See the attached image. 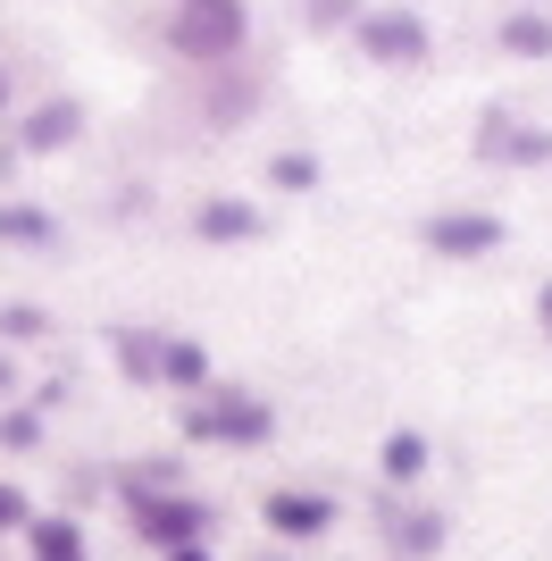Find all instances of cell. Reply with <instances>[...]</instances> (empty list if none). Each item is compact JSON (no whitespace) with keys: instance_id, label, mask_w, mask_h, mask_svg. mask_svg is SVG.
Masks as SVG:
<instances>
[{"instance_id":"obj_1","label":"cell","mask_w":552,"mask_h":561,"mask_svg":"<svg viewBox=\"0 0 552 561\" xmlns=\"http://www.w3.org/2000/svg\"><path fill=\"white\" fill-rule=\"evenodd\" d=\"M168 43H176L193 68H227L234 50L252 43V18H243V0H176Z\"/></svg>"},{"instance_id":"obj_2","label":"cell","mask_w":552,"mask_h":561,"mask_svg":"<svg viewBox=\"0 0 552 561\" xmlns=\"http://www.w3.org/2000/svg\"><path fill=\"white\" fill-rule=\"evenodd\" d=\"M209 503H193V494L176 486H135V537L160 545V553H184V545H209Z\"/></svg>"},{"instance_id":"obj_3","label":"cell","mask_w":552,"mask_h":561,"mask_svg":"<svg viewBox=\"0 0 552 561\" xmlns=\"http://www.w3.org/2000/svg\"><path fill=\"white\" fill-rule=\"evenodd\" d=\"M184 436H202V445H268L276 411L260 394H202V402H184Z\"/></svg>"},{"instance_id":"obj_4","label":"cell","mask_w":552,"mask_h":561,"mask_svg":"<svg viewBox=\"0 0 552 561\" xmlns=\"http://www.w3.org/2000/svg\"><path fill=\"white\" fill-rule=\"evenodd\" d=\"M360 50L377 59V68H427L436 34H427L411 9H360Z\"/></svg>"},{"instance_id":"obj_5","label":"cell","mask_w":552,"mask_h":561,"mask_svg":"<svg viewBox=\"0 0 552 561\" xmlns=\"http://www.w3.org/2000/svg\"><path fill=\"white\" fill-rule=\"evenodd\" d=\"M427 252H436V260H485V252H503V218H485V210H436V218H427Z\"/></svg>"},{"instance_id":"obj_6","label":"cell","mask_w":552,"mask_h":561,"mask_svg":"<svg viewBox=\"0 0 552 561\" xmlns=\"http://www.w3.org/2000/svg\"><path fill=\"white\" fill-rule=\"evenodd\" d=\"M478 160L544 168V160H552V135H544V126H510V117H485V126H478Z\"/></svg>"},{"instance_id":"obj_7","label":"cell","mask_w":552,"mask_h":561,"mask_svg":"<svg viewBox=\"0 0 552 561\" xmlns=\"http://www.w3.org/2000/svg\"><path fill=\"white\" fill-rule=\"evenodd\" d=\"M260 519H268L276 537H326V528H335V503H326V494H268V503H260Z\"/></svg>"},{"instance_id":"obj_8","label":"cell","mask_w":552,"mask_h":561,"mask_svg":"<svg viewBox=\"0 0 552 561\" xmlns=\"http://www.w3.org/2000/svg\"><path fill=\"white\" fill-rule=\"evenodd\" d=\"M76 135H84V110H76V101H43V110H34V117L18 126V142H25V151H68Z\"/></svg>"},{"instance_id":"obj_9","label":"cell","mask_w":552,"mask_h":561,"mask_svg":"<svg viewBox=\"0 0 552 561\" xmlns=\"http://www.w3.org/2000/svg\"><path fill=\"white\" fill-rule=\"evenodd\" d=\"M193 234H202V243H252V234H260V210L218 193V202H202V210H193Z\"/></svg>"},{"instance_id":"obj_10","label":"cell","mask_w":552,"mask_h":561,"mask_svg":"<svg viewBox=\"0 0 552 561\" xmlns=\"http://www.w3.org/2000/svg\"><path fill=\"white\" fill-rule=\"evenodd\" d=\"M427 461H436V453H427V436H418V427H393L386 453H377L386 486H418V478H427Z\"/></svg>"},{"instance_id":"obj_11","label":"cell","mask_w":552,"mask_h":561,"mask_svg":"<svg viewBox=\"0 0 552 561\" xmlns=\"http://www.w3.org/2000/svg\"><path fill=\"white\" fill-rule=\"evenodd\" d=\"M503 50L510 59H552V18L544 9H510L503 18Z\"/></svg>"},{"instance_id":"obj_12","label":"cell","mask_w":552,"mask_h":561,"mask_svg":"<svg viewBox=\"0 0 552 561\" xmlns=\"http://www.w3.org/2000/svg\"><path fill=\"white\" fill-rule=\"evenodd\" d=\"M25 545H34V561H84V528H76V519H43L34 512Z\"/></svg>"},{"instance_id":"obj_13","label":"cell","mask_w":552,"mask_h":561,"mask_svg":"<svg viewBox=\"0 0 552 561\" xmlns=\"http://www.w3.org/2000/svg\"><path fill=\"white\" fill-rule=\"evenodd\" d=\"M110 352H117V369H126V377H160V335H142V328H117L110 335Z\"/></svg>"},{"instance_id":"obj_14","label":"cell","mask_w":552,"mask_h":561,"mask_svg":"<svg viewBox=\"0 0 552 561\" xmlns=\"http://www.w3.org/2000/svg\"><path fill=\"white\" fill-rule=\"evenodd\" d=\"M50 218L43 210H25V202H0V243H50Z\"/></svg>"},{"instance_id":"obj_15","label":"cell","mask_w":552,"mask_h":561,"mask_svg":"<svg viewBox=\"0 0 552 561\" xmlns=\"http://www.w3.org/2000/svg\"><path fill=\"white\" fill-rule=\"evenodd\" d=\"M160 377H176V386H202V377H209L202 344H184V335H168V352H160Z\"/></svg>"},{"instance_id":"obj_16","label":"cell","mask_w":552,"mask_h":561,"mask_svg":"<svg viewBox=\"0 0 552 561\" xmlns=\"http://www.w3.org/2000/svg\"><path fill=\"white\" fill-rule=\"evenodd\" d=\"M393 545H402V553H436V545H444V519L436 512H418V519H393Z\"/></svg>"},{"instance_id":"obj_17","label":"cell","mask_w":552,"mask_h":561,"mask_svg":"<svg viewBox=\"0 0 552 561\" xmlns=\"http://www.w3.org/2000/svg\"><path fill=\"white\" fill-rule=\"evenodd\" d=\"M268 176H276L285 193H310V185H319V160H310V151H285V160L268 168Z\"/></svg>"},{"instance_id":"obj_18","label":"cell","mask_w":552,"mask_h":561,"mask_svg":"<svg viewBox=\"0 0 552 561\" xmlns=\"http://www.w3.org/2000/svg\"><path fill=\"white\" fill-rule=\"evenodd\" d=\"M9 528H34V503H25V486H9V478H0V537H9Z\"/></svg>"},{"instance_id":"obj_19","label":"cell","mask_w":552,"mask_h":561,"mask_svg":"<svg viewBox=\"0 0 552 561\" xmlns=\"http://www.w3.org/2000/svg\"><path fill=\"white\" fill-rule=\"evenodd\" d=\"M34 436H43V420H34V411H0V445H34Z\"/></svg>"},{"instance_id":"obj_20","label":"cell","mask_w":552,"mask_h":561,"mask_svg":"<svg viewBox=\"0 0 552 561\" xmlns=\"http://www.w3.org/2000/svg\"><path fill=\"white\" fill-rule=\"evenodd\" d=\"M310 25H360V0H310Z\"/></svg>"},{"instance_id":"obj_21","label":"cell","mask_w":552,"mask_h":561,"mask_svg":"<svg viewBox=\"0 0 552 561\" xmlns=\"http://www.w3.org/2000/svg\"><path fill=\"white\" fill-rule=\"evenodd\" d=\"M0 335H43V310L18 302V310H0Z\"/></svg>"},{"instance_id":"obj_22","label":"cell","mask_w":552,"mask_h":561,"mask_svg":"<svg viewBox=\"0 0 552 561\" xmlns=\"http://www.w3.org/2000/svg\"><path fill=\"white\" fill-rule=\"evenodd\" d=\"M536 328L552 335V285H544V294H536Z\"/></svg>"},{"instance_id":"obj_23","label":"cell","mask_w":552,"mask_h":561,"mask_svg":"<svg viewBox=\"0 0 552 561\" xmlns=\"http://www.w3.org/2000/svg\"><path fill=\"white\" fill-rule=\"evenodd\" d=\"M168 561H209V545H184V553H168Z\"/></svg>"},{"instance_id":"obj_24","label":"cell","mask_w":552,"mask_h":561,"mask_svg":"<svg viewBox=\"0 0 552 561\" xmlns=\"http://www.w3.org/2000/svg\"><path fill=\"white\" fill-rule=\"evenodd\" d=\"M0 110H9V68H0Z\"/></svg>"},{"instance_id":"obj_25","label":"cell","mask_w":552,"mask_h":561,"mask_svg":"<svg viewBox=\"0 0 552 561\" xmlns=\"http://www.w3.org/2000/svg\"><path fill=\"white\" fill-rule=\"evenodd\" d=\"M0 386H9V360H0Z\"/></svg>"}]
</instances>
